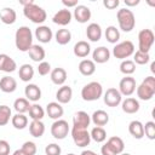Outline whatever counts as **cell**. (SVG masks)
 Wrapping results in <instances>:
<instances>
[{
	"label": "cell",
	"instance_id": "cell-51",
	"mask_svg": "<svg viewBox=\"0 0 155 155\" xmlns=\"http://www.w3.org/2000/svg\"><path fill=\"white\" fill-rule=\"evenodd\" d=\"M140 1L139 0H125V5L128 6V7H133V6H137Z\"/></svg>",
	"mask_w": 155,
	"mask_h": 155
},
{
	"label": "cell",
	"instance_id": "cell-17",
	"mask_svg": "<svg viewBox=\"0 0 155 155\" xmlns=\"http://www.w3.org/2000/svg\"><path fill=\"white\" fill-rule=\"evenodd\" d=\"M73 97V90L70 86L63 85L58 88V91L56 92V99L59 104H67L71 101Z\"/></svg>",
	"mask_w": 155,
	"mask_h": 155
},
{
	"label": "cell",
	"instance_id": "cell-12",
	"mask_svg": "<svg viewBox=\"0 0 155 155\" xmlns=\"http://www.w3.org/2000/svg\"><path fill=\"white\" fill-rule=\"evenodd\" d=\"M71 18H73V13L70 12V10H68V8H62V10H58V11L54 13V16L52 17V22H53L54 24L65 27V25H68V24L71 22Z\"/></svg>",
	"mask_w": 155,
	"mask_h": 155
},
{
	"label": "cell",
	"instance_id": "cell-30",
	"mask_svg": "<svg viewBox=\"0 0 155 155\" xmlns=\"http://www.w3.org/2000/svg\"><path fill=\"white\" fill-rule=\"evenodd\" d=\"M28 53H29V57L31 58V61L38 62V63L42 62L44 58H45V56H46L45 48H44L42 46H40V45H34V44H33V46L29 48Z\"/></svg>",
	"mask_w": 155,
	"mask_h": 155
},
{
	"label": "cell",
	"instance_id": "cell-40",
	"mask_svg": "<svg viewBox=\"0 0 155 155\" xmlns=\"http://www.w3.org/2000/svg\"><path fill=\"white\" fill-rule=\"evenodd\" d=\"M120 71L122 74H125V76H131V74H133L136 71L134 62L131 59H124L120 63Z\"/></svg>",
	"mask_w": 155,
	"mask_h": 155
},
{
	"label": "cell",
	"instance_id": "cell-38",
	"mask_svg": "<svg viewBox=\"0 0 155 155\" xmlns=\"http://www.w3.org/2000/svg\"><path fill=\"white\" fill-rule=\"evenodd\" d=\"M90 136H91V139H93L94 142L97 143H102L107 139V132L103 127H99V126H96L91 130L90 132Z\"/></svg>",
	"mask_w": 155,
	"mask_h": 155
},
{
	"label": "cell",
	"instance_id": "cell-53",
	"mask_svg": "<svg viewBox=\"0 0 155 155\" xmlns=\"http://www.w3.org/2000/svg\"><path fill=\"white\" fill-rule=\"evenodd\" d=\"M31 2H34V1L33 0H19V4L23 5V7L27 6V5H29V4H31Z\"/></svg>",
	"mask_w": 155,
	"mask_h": 155
},
{
	"label": "cell",
	"instance_id": "cell-4",
	"mask_svg": "<svg viewBox=\"0 0 155 155\" xmlns=\"http://www.w3.org/2000/svg\"><path fill=\"white\" fill-rule=\"evenodd\" d=\"M137 97L142 101H150L155 94V78L153 75L147 76L139 86L136 88Z\"/></svg>",
	"mask_w": 155,
	"mask_h": 155
},
{
	"label": "cell",
	"instance_id": "cell-25",
	"mask_svg": "<svg viewBox=\"0 0 155 155\" xmlns=\"http://www.w3.org/2000/svg\"><path fill=\"white\" fill-rule=\"evenodd\" d=\"M91 121H92L96 126L103 127V126H105V125L109 122V114H108L105 110L98 109V110H96V111L91 115Z\"/></svg>",
	"mask_w": 155,
	"mask_h": 155
},
{
	"label": "cell",
	"instance_id": "cell-26",
	"mask_svg": "<svg viewBox=\"0 0 155 155\" xmlns=\"http://www.w3.org/2000/svg\"><path fill=\"white\" fill-rule=\"evenodd\" d=\"M128 132L136 139H142L144 137V127L139 120H133L128 124Z\"/></svg>",
	"mask_w": 155,
	"mask_h": 155
},
{
	"label": "cell",
	"instance_id": "cell-19",
	"mask_svg": "<svg viewBox=\"0 0 155 155\" xmlns=\"http://www.w3.org/2000/svg\"><path fill=\"white\" fill-rule=\"evenodd\" d=\"M17 68L15 59H12L8 54L1 53L0 54V71L4 73H13Z\"/></svg>",
	"mask_w": 155,
	"mask_h": 155
},
{
	"label": "cell",
	"instance_id": "cell-46",
	"mask_svg": "<svg viewBox=\"0 0 155 155\" xmlns=\"http://www.w3.org/2000/svg\"><path fill=\"white\" fill-rule=\"evenodd\" d=\"M38 73H39V75H41V76L47 75L48 73H51V64H50L48 62H46V61L40 62L39 65H38Z\"/></svg>",
	"mask_w": 155,
	"mask_h": 155
},
{
	"label": "cell",
	"instance_id": "cell-33",
	"mask_svg": "<svg viewBox=\"0 0 155 155\" xmlns=\"http://www.w3.org/2000/svg\"><path fill=\"white\" fill-rule=\"evenodd\" d=\"M54 39H56L58 45H67L71 40V33L65 28L58 29L56 31V34H54Z\"/></svg>",
	"mask_w": 155,
	"mask_h": 155
},
{
	"label": "cell",
	"instance_id": "cell-23",
	"mask_svg": "<svg viewBox=\"0 0 155 155\" xmlns=\"http://www.w3.org/2000/svg\"><path fill=\"white\" fill-rule=\"evenodd\" d=\"M73 52H74V54H75L76 57H79V58H85V57H87V56L90 54V52H91V46H90V44H88L87 41L80 40V41H78V42L74 45Z\"/></svg>",
	"mask_w": 155,
	"mask_h": 155
},
{
	"label": "cell",
	"instance_id": "cell-47",
	"mask_svg": "<svg viewBox=\"0 0 155 155\" xmlns=\"http://www.w3.org/2000/svg\"><path fill=\"white\" fill-rule=\"evenodd\" d=\"M10 143L5 139H0V155H10Z\"/></svg>",
	"mask_w": 155,
	"mask_h": 155
},
{
	"label": "cell",
	"instance_id": "cell-36",
	"mask_svg": "<svg viewBox=\"0 0 155 155\" xmlns=\"http://www.w3.org/2000/svg\"><path fill=\"white\" fill-rule=\"evenodd\" d=\"M104 35H105L107 41L110 42V44H116V42L120 40V31H119V29H117L116 27H114V25L107 27Z\"/></svg>",
	"mask_w": 155,
	"mask_h": 155
},
{
	"label": "cell",
	"instance_id": "cell-39",
	"mask_svg": "<svg viewBox=\"0 0 155 155\" xmlns=\"http://www.w3.org/2000/svg\"><path fill=\"white\" fill-rule=\"evenodd\" d=\"M30 108V103L27 98H17L13 102V109L18 113V114H24L29 110Z\"/></svg>",
	"mask_w": 155,
	"mask_h": 155
},
{
	"label": "cell",
	"instance_id": "cell-57",
	"mask_svg": "<svg viewBox=\"0 0 155 155\" xmlns=\"http://www.w3.org/2000/svg\"><path fill=\"white\" fill-rule=\"evenodd\" d=\"M67 155H75V154H73V153H69V154H67Z\"/></svg>",
	"mask_w": 155,
	"mask_h": 155
},
{
	"label": "cell",
	"instance_id": "cell-55",
	"mask_svg": "<svg viewBox=\"0 0 155 155\" xmlns=\"http://www.w3.org/2000/svg\"><path fill=\"white\" fill-rule=\"evenodd\" d=\"M154 68H155V63L153 62V63H151V71H153V73L155 71V69H154Z\"/></svg>",
	"mask_w": 155,
	"mask_h": 155
},
{
	"label": "cell",
	"instance_id": "cell-16",
	"mask_svg": "<svg viewBox=\"0 0 155 155\" xmlns=\"http://www.w3.org/2000/svg\"><path fill=\"white\" fill-rule=\"evenodd\" d=\"M35 38L41 44H48L52 40V38H53V33H52L50 27H47V25H39L35 29Z\"/></svg>",
	"mask_w": 155,
	"mask_h": 155
},
{
	"label": "cell",
	"instance_id": "cell-44",
	"mask_svg": "<svg viewBox=\"0 0 155 155\" xmlns=\"http://www.w3.org/2000/svg\"><path fill=\"white\" fill-rule=\"evenodd\" d=\"M143 127H144V136L150 140L155 139V122L148 121L145 122V125H143Z\"/></svg>",
	"mask_w": 155,
	"mask_h": 155
},
{
	"label": "cell",
	"instance_id": "cell-11",
	"mask_svg": "<svg viewBox=\"0 0 155 155\" xmlns=\"http://www.w3.org/2000/svg\"><path fill=\"white\" fill-rule=\"evenodd\" d=\"M103 101H104V103H105L108 107L114 108V107H117V105L122 102V96H121V93L119 92L117 88L110 87V88H108V90L104 92V94H103Z\"/></svg>",
	"mask_w": 155,
	"mask_h": 155
},
{
	"label": "cell",
	"instance_id": "cell-48",
	"mask_svg": "<svg viewBox=\"0 0 155 155\" xmlns=\"http://www.w3.org/2000/svg\"><path fill=\"white\" fill-rule=\"evenodd\" d=\"M101 154L102 155H116L115 151L113 150V148L108 144V143H104L101 148Z\"/></svg>",
	"mask_w": 155,
	"mask_h": 155
},
{
	"label": "cell",
	"instance_id": "cell-50",
	"mask_svg": "<svg viewBox=\"0 0 155 155\" xmlns=\"http://www.w3.org/2000/svg\"><path fill=\"white\" fill-rule=\"evenodd\" d=\"M62 4L69 8V7H76L79 4H78V0H62Z\"/></svg>",
	"mask_w": 155,
	"mask_h": 155
},
{
	"label": "cell",
	"instance_id": "cell-10",
	"mask_svg": "<svg viewBox=\"0 0 155 155\" xmlns=\"http://www.w3.org/2000/svg\"><path fill=\"white\" fill-rule=\"evenodd\" d=\"M137 88V85H136V79L132 78V76H125L120 80L119 82V92L121 93V96H126V97H130L131 94L134 93Z\"/></svg>",
	"mask_w": 155,
	"mask_h": 155
},
{
	"label": "cell",
	"instance_id": "cell-54",
	"mask_svg": "<svg viewBox=\"0 0 155 155\" xmlns=\"http://www.w3.org/2000/svg\"><path fill=\"white\" fill-rule=\"evenodd\" d=\"M12 155H24V153H23L21 149H17V150H15V151L12 153Z\"/></svg>",
	"mask_w": 155,
	"mask_h": 155
},
{
	"label": "cell",
	"instance_id": "cell-32",
	"mask_svg": "<svg viewBox=\"0 0 155 155\" xmlns=\"http://www.w3.org/2000/svg\"><path fill=\"white\" fill-rule=\"evenodd\" d=\"M34 68L30 65V64H28V63H25V64H22L21 67H19V70H18V76H19V79L22 80V81H24V82H29L33 78H34Z\"/></svg>",
	"mask_w": 155,
	"mask_h": 155
},
{
	"label": "cell",
	"instance_id": "cell-43",
	"mask_svg": "<svg viewBox=\"0 0 155 155\" xmlns=\"http://www.w3.org/2000/svg\"><path fill=\"white\" fill-rule=\"evenodd\" d=\"M21 150L24 153V155H35L36 154V144L31 140H27L23 143V145L21 147Z\"/></svg>",
	"mask_w": 155,
	"mask_h": 155
},
{
	"label": "cell",
	"instance_id": "cell-6",
	"mask_svg": "<svg viewBox=\"0 0 155 155\" xmlns=\"http://www.w3.org/2000/svg\"><path fill=\"white\" fill-rule=\"evenodd\" d=\"M133 53H134V45L130 40H125L122 42H119L113 48V56L117 59H121V61L131 57Z\"/></svg>",
	"mask_w": 155,
	"mask_h": 155
},
{
	"label": "cell",
	"instance_id": "cell-24",
	"mask_svg": "<svg viewBox=\"0 0 155 155\" xmlns=\"http://www.w3.org/2000/svg\"><path fill=\"white\" fill-rule=\"evenodd\" d=\"M17 88V81L12 76H2L0 79V90L4 93H12Z\"/></svg>",
	"mask_w": 155,
	"mask_h": 155
},
{
	"label": "cell",
	"instance_id": "cell-31",
	"mask_svg": "<svg viewBox=\"0 0 155 155\" xmlns=\"http://www.w3.org/2000/svg\"><path fill=\"white\" fill-rule=\"evenodd\" d=\"M29 132L34 138H40L45 133V125L41 120H31L29 124Z\"/></svg>",
	"mask_w": 155,
	"mask_h": 155
},
{
	"label": "cell",
	"instance_id": "cell-22",
	"mask_svg": "<svg viewBox=\"0 0 155 155\" xmlns=\"http://www.w3.org/2000/svg\"><path fill=\"white\" fill-rule=\"evenodd\" d=\"M121 108H122V111L126 114H136L139 110L140 105H139L138 99L133 97H128L121 102Z\"/></svg>",
	"mask_w": 155,
	"mask_h": 155
},
{
	"label": "cell",
	"instance_id": "cell-3",
	"mask_svg": "<svg viewBox=\"0 0 155 155\" xmlns=\"http://www.w3.org/2000/svg\"><path fill=\"white\" fill-rule=\"evenodd\" d=\"M116 19H117L120 29L125 33H130L136 25V17H134L133 12L127 7L126 8H120L117 11Z\"/></svg>",
	"mask_w": 155,
	"mask_h": 155
},
{
	"label": "cell",
	"instance_id": "cell-7",
	"mask_svg": "<svg viewBox=\"0 0 155 155\" xmlns=\"http://www.w3.org/2000/svg\"><path fill=\"white\" fill-rule=\"evenodd\" d=\"M155 40V35L151 29H142L138 33V51L149 53Z\"/></svg>",
	"mask_w": 155,
	"mask_h": 155
},
{
	"label": "cell",
	"instance_id": "cell-45",
	"mask_svg": "<svg viewBox=\"0 0 155 155\" xmlns=\"http://www.w3.org/2000/svg\"><path fill=\"white\" fill-rule=\"evenodd\" d=\"M61 153H62V149L56 143H51V144L46 145V148H45L46 155H61Z\"/></svg>",
	"mask_w": 155,
	"mask_h": 155
},
{
	"label": "cell",
	"instance_id": "cell-49",
	"mask_svg": "<svg viewBox=\"0 0 155 155\" xmlns=\"http://www.w3.org/2000/svg\"><path fill=\"white\" fill-rule=\"evenodd\" d=\"M103 5L109 10H114L119 6V0H103Z\"/></svg>",
	"mask_w": 155,
	"mask_h": 155
},
{
	"label": "cell",
	"instance_id": "cell-52",
	"mask_svg": "<svg viewBox=\"0 0 155 155\" xmlns=\"http://www.w3.org/2000/svg\"><path fill=\"white\" fill-rule=\"evenodd\" d=\"M80 155H98V154L94 153V151H92V150H82Z\"/></svg>",
	"mask_w": 155,
	"mask_h": 155
},
{
	"label": "cell",
	"instance_id": "cell-2",
	"mask_svg": "<svg viewBox=\"0 0 155 155\" xmlns=\"http://www.w3.org/2000/svg\"><path fill=\"white\" fill-rule=\"evenodd\" d=\"M23 15L25 16V18H28L29 21H31L35 24H41L47 18L46 11L41 6L36 5L35 2H31L27 6H24L23 7Z\"/></svg>",
	"mask_w": 155,
	"mask_h": 155
},
{
	"label": "cell",
	"instance_id": "cell-35",
	"mask_svg": "<svg viewBox=\"0 0 155 155\" xmlns=\"http://www.w3.org/2000/svg\"><path fill=\"white\" fill-rule=\"evenodd\" d=\"M107 143L113 148V150L115 151L116 155L124 153L125 143H124V140H122L120 137H117V136H113V137H110V138L107 140Z\"/></svg>",
	"mask_w": 155,
	"mask_h": 155
},
{
	"label": "cell",
	"instance_id": "cell-29",
	"mask_svg": "<svg viewBox=\"0 0 155 155\" xmlns=\"http://www.w3.org/2000/svg\"><path fill=\"white\" fill-rule=\"evenodd\" d=\"M50 76H51V81L54 85L63 86L67 80V71L64 68H54L53 70H51Z\"/></svg>",
	"mask_w": 155,
	"mask_h": 155
},
{
	"label": "cell",
	"instance_id": "cell-14",
	"mask_svg": "<svg viewBox=\"0 0 155 155\" xmlns=\"http://www.w3.org/2000/svg\"><path fill=\"white\" fill-rule=\"evenodd\" d=\"M73 16H74V18H75L76 22L84 24V23H86L87 21L91 19L92 13H91V10L87 6H85V5H78L76 7H74Z\"/></svg>",
	"mask_w": 155,
	"mask_h": 155
},
{
	"label": "cell",
	"instance_id": "cell-41",
	"mask_svg": "<svg viewBox=\"0 0 155 155\" xmlns=\"http://www.w3.org/2000/svg\"><path fill=\"white\" fill-rule=\"evenodd\" d=\"M12 117V111H11V108L2 104L0 105V126H5L10 122Z\"/></svg>",
	"mask_w": 155,
	"mask_h": 155
},
{
	"label": "cell",
	"instance_id": "cell-37",
	"mask_svg": "<svg viewBox=\"0 0 155 155\" xmlns=\"http://www.w3.org/2000/svg\"><path fill=\"white\" fill-rule=\"evenodd\" d=\"M28 113H29V117L31 120H42V117L45 116L44 108L40 104H36V103H34V104L30 105Z\"/></svg>",
	"mask_w": 155,
	"mask_h": 155
},
{
	"label": "cell",
	"instance_id": "cell-5",
	"mask_svg": "<svg viewBox=\"0 0 155 155\" xmlns=\"http://www.w3.org/2000/svg\"><path fill=\"white\" fill-rule=\"evenodd\" d=\"M103 96V87L97 81H91L86 84L81 90V97L86 102H93Z\"/></svg>",
	"mask_w": 155,
	"mask_h": 155
},
{
	"label": "cell",
	"instance_id": "cell-42",
	"mask_svg": "<svg viewBox=\"0 0 155 155\" xmlns=\"http://www.w3.org/2000/svg\"><path fill=\"white\" fill-rule=\"evenodd\" d=\"M149 61H150L149 53H145V52H142V51H138V50L133 53V62H134V64L144 65V64H147Z\"/></svg>",
	"mask_w": 155,
	"mask_h": 155
},
{
	"label": "cell",
	"instance_id": "cell-15",
	"mask_svg": "<svg viewBox=\"0 0 155 155\" xmlns=\"http://www.w3.org/2000/svg\"><path fill=\"white\" fill-rule=\"evenodd\" d=\"M92 58H93L92 61L94 63H98V64L107 63L109 61V58H110V51L105 46H99V47H97V48L93 50Z\"/></svg>",
	"mask_w": 155,
	"mask_h": 155
},
{
	"label": "cell",
	"instance_id": "cell-8",
	"mask_svg": "<svg viewBox=\"0 0 155 155\" xmlns=\"http://www.w3.org/2000/svg\"><path fill=\"white\" fill-rule=\"evenodd\" d=\"M69 131H70L69 124L63 119L54 120V122L51 125V134L56 139H64L68 136Z\"/></svg>",
	"mask_w": 155,
	"mask_h": 155
},
{
	"label": "cell",
	"instance_id": "cell-1",
	"mask_svg": "<svg viewBox=\"0 0 155 155\" xmlns=\"http://www.w3.org/2000/svg\"><path fill=\"white\" fill-rule=\"evenodd\" d=\"M15 45L18 51L28 52L33 46V33L29 27L22 25L16 30L15 34Z\"/></svg>",
	"mask_w": 155,
	"mask_h": 155
},
{
	"label": "cell",
	"instance_id": "cell-18",
	"mask_svg": "<svg viewBox=\"0 0 155 155\" xmlns=\"http://www.w3.org/2000/svg\"><path fill=\"white\" fill-rule=\"evenodd\" d=\"M46 113H47L48 117H51L53 120H58L63 116L64 109H63L62 104H59L58 102H50L46 105Z\"/></svg>",
	"mask_w": 155,
	"mask_h": 155
},
{
	"label": "cell",
	"instance_id": "cell-27",
	"mask_svg": "<svg viewBox=\"0 0 155 155\" xmlns=\"http://www.w3.org/2000/svg\"><path fill=\"white\" fill-rule=\"evenodd\" d=\"M79 71L84 76H91L96 71V63L92 59H82L79 63Z\"/></svg>",
	"mask_w": 155,
	"mask_h": 155
},
{
	"label": "cell",
	"instance_id": "cell-34",
	"mask_svg": "<svg viewBox=\"0 0 155 155\" xmlns=\"http://www.w3.org/2000/svg\"><path fill=\"white\" fill-rule=\"evenodd\" d=\"M11 124L16 130H24L28 126V117L24 114H16L11 117Z\"/></svg>",
	"mask_w": 155,
	"mask_h": 155
},
{
	"label": "cell",
	"instance_id": "cell-21",
	"mask_svg": "<svg viewBox=\"0 0 155 155\" xmlns=\"http://www.w3.org/2000/svg\"><path fill=\"white\" fill-rule=\"evenodd\" d=\"M86 36L90 41L97 42L102 38V28L98 23H90L86 28Z\"/></svg>",
	"mask_w": 155,
	"mask_h": 155
},
{
	"label": "cell",
	"instance_id": "cell-13",
	"mask_svg": "<svg viewBox=\"0 0 155 155\" xmlns=\"http://www.w3.org/2000/svg\"><path fill=\"white\" fill-rule=\"evenodd\" d=\"M90 124H91V116L86 111L80 110V111L75 113V115L73 117V127L87 130V127L90 126Z\"/></svg>",
	"mask_w": 155,
	"mask_h": 155
},
{
	"label": "cell",
	"instance_id": "cell-20",
	"mask_svg": "<svg viewBox=\"0 0 155 155\" xmlns=\"http://www.w3.org/2000/svg\"><path fill=\"white\" fill-rule=\"evenodd\" d=\"M24 94H25V98L29 102L36 103L41 98V90L35 84H28L25 86V88H24Z\"/></svg>",
	"mask_w": 155,
	"mask_h": 155
},
{
	"label": "cell",
	"instance_id": "cell-9",
	"mask_svg": "<svg viewBox=\"0 0 155 155\" xmlns=\"http://www.w3.org/2000/svg\"><path fill=\"white\" fill-rule=\"evenodd\" d=\"M71 138L75 143V145L80 147V148H84V147H87L91 142V136H90V132L85 128H76V127H73L71 128Z\"/></svg>",
	"mask_w": 155,
	"mask_h": 155
},
{
	"label": "cell",
	"instance_id": "cell-56",
	"mask_svg": "<svg viewBox=\"0 0 155 155\" xmlns=\"http://www.w3.org/2000/svg\"><path fill=\"white\" fill-rule=\"evenodd\" d=\"M119 155H131V154H128V153H121V154H119Z\"/></svg>",
	"mask_w": 155,
	"mask_h": 155
},
{
	"label": "cell",
	"instance_id": "cell-28",
	"mask_svg": "<svg viewBox=\"0 0 155 155\" xmlns=\"http://www.w3.org/2000/svg\"><path fill=\"white\" fill-rule=\"evenodd\" d=\"M0 19L4 24H13L17 19V13L12 7H4L0 11Z\"/></svg>",
	"mask_w": 155,
	"mask_h": 155
}]
</instances>
